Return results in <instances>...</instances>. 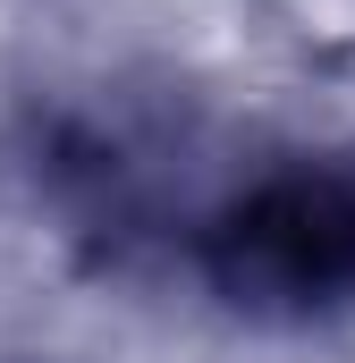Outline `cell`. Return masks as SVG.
Wrapping results in <instances>:
<instances>
[{
    "instance_id": "obj_2",
    "label": "cell",
    "mask_w": 355,
    "mask_h": 363,
    "mask_svg": "<svg viewBox=\"0 0 355 363\" xmlns=\"http://www.w3.org/2000/svg\"><path fill=\"white\" fill-rule=\"evenodd\" d=\"M271 43H288L305 68L355 77V0H254Z\"/></svg>"
},
{
    "instance_id": "obj_1",
    "label": "cell",
    "mask_w": 355,
    "mask_h": 363,
    "mask_svg": "<svg viewBox=\"0 0 355 363\" xmlns=\"http://www.w3.org/2000/svg\"><path fill=\"white\" fill-rule=\"evenodd\" d=\"M203 271L254 313L355 304V178H263L203 220Z\"/></svg>"
}]
</instances>
